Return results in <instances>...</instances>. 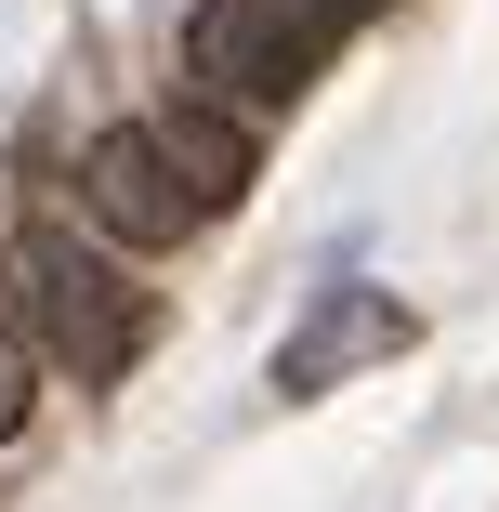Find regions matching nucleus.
<instances>
[{
	"mask_svg": "<svg viewBox=\"0 0 499 512\" xmlns=\"http://www.w3.org/2000/svg\"><path fill=\"white\" fill-rule=\"evenodd\" d=\"M329 40H342L329 0H197L184 14V92H211L224 119H263L329 66Z\"/></svg>",
	"mask_w": 499,
	"mask_h": 512,
	"instance_id": "1",
	"label": "nucleus"
},
{
	"mask_svg": "<svg viewBox=\"0 0 499 512\" xmlns=\"http://www.w3.org/2000/svg\"><path fill=\"white\" fill-rule=\"evenodd\" d=\"M329 14H368V0H329Z\"/></svg>",
	"mask_w": 499,
	"mask_h": 512,
	"instance_id": "7",
	"label": "nucleus"
},
{
	"mask_svg": "<svg viewBox=\"0 0 499 512\" xmlns=\"http://www.w3.org/2000/svg\"><path fill=\"white\" fill-rule=\"evenodd\" d=\"M27 394H40V355L0 342V434H27Z\"/></svg>",
	"mask_w": 499,
	"mask_h": 512,
	"instance_id": "6",
	"label": "nucleus"
},
{
	"mask_svg": "<svg viewBox=\"0 0 499 512\" xmlns=\"http://www.w3.org/2000/svg\"><path fill=\"white\" fill-rule=\"evenodd\" d=\"M27 355H53L66 381H119L145 355V302L106 250H79V224L27 237Z\"/></svg>",
	"mask_w": 499,
	"mask_h": 512,
	"instance_id": "2",
	"label": "nucleus"
},
{
	"mask_svg": "<svg viewBox=\"0 0 499 512\" xmlns=\"http://www.w3.org/2000/svg\"><path fill=\"white\" fill-rule=\"evenodd\" d=\"M421 342V316L394 289H368V276H329L316 302H303V329L276 342V394H342L355 368H381V355H408Z\"/></svg>",
	"mask_w": 499,
	"mask_h": 512,
	"instance_id": "3",
	"label": "nucleus"
},
{
	"mask_svg": "<svg viewBox=\"0 0 499 512\" xmlns=\"http://www.w3.org/2000/svg\"><path fill=\"white\" fill-rule=\"evenodd\" d=\"M79 211L106 224L119 250H171L184 237V197H171V171H158L145 132H92L79 145Z\"/></svg>",
	"mask_w": 499,
	"mask_h": 512,
	"instance_id": "5",
	"label": "nucleus"
},
{
	"mask_svg": "<svg viewBox=\"0 0 499 512\" xmlns=\"http://www.w3.org/2000/svg\"><path fill=\"white\" fill-rule=\"evenodd\" d=\"M145 145H158V171L184 197V224H211V211L250 197V119H224L211 92H171V106L145 119Z\"/></svg>",
	"mask_w": 499,
	"mask_h": 512,
	"instance_id": "4",
	"label": "nucleus"
}]
</instances>
